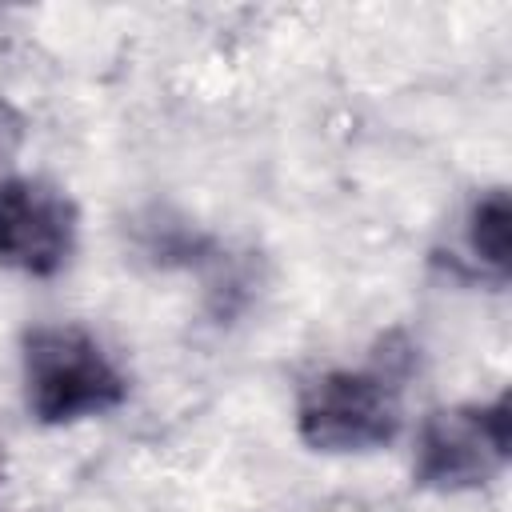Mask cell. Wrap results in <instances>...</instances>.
Wrapping results in <instances>:
<instances>
[{
    "mask_svg": "<svg viewBox=\"0 0 512 512\" xmlns=\"http://www.w3.org/2000/svg\"><path fill=\"white\" fill-rule=\"evenodd\" d=\"M128 380L76 324H40L24 336V400L40 424H72L120 408Z\"/></svg>",
    "mask_w": 512,
    "mask_h": 512,
    "instance_id": "6da1fadb",
    "label": "cell"
},
{
    "mask_svg": "<svg viewBox=\"0 0 512 512\" xmlns=\"http://www.w3.org/2000/svg\"><path fill=\"white\" fill-rule=\"evenodd\" d=\"M512 456V400L432 412L416 440V484L432 492H468L488 484Z\"/></svg>",
    "mask_w": 512,
    "mask_h": 512,
    "instance_id": "7a4b0ae2",
    "label": "cell"
},
{
    "mask_svg": "<svg viewBox=\"0 0 512 512\" xmlns=\"http://www.w3.org/2000/svg\"><path fill=\"white\" fill-rule=\"evenodd\" d=\"M300 440L316 452H368L396 436V392L372 372H324L300 396Z\"/></svg>",
    "mask_w": 512,
    "mask_h": 512,
    "instance_id": "3957f363",
    "label": "cell"
},
{
    "mask_svg": "<svg viewBox=\"0 0 512 512\" xmlns=\"http://www.w3.org/2000/svg\"><path fill=\"white\" fill-rule=\"evenodd\" d=\"M76 244V204L44 180L0 184V264L56 276Z\"/></svg>",
    "mask_w": 512,
    "mask_h": 512,
    "instance_id": "277c9868",
    "label": "cell"
},
{
    "mask_svg": "<svg viewBox=\"0 0 512 512\" xmlns=\"http://www.w3.org/2000/svg\"><path fill=\"white\" fill-rule=\"evenodd\" d=\"M468 248L500 280L508 276V268H512V204H508L504 188H488L472 204V212H468Z\"/></svg>",
    "mask_w": 512,
    "mask_h": 512,
    "instance_id": "5b68a950",
    "label": "cell"
},
{
    "mask_svg": "<svg viewBox=\"0 0 512 512\" xmlns=\"http://www.w3.org/2000/svg\"><path fill=\"white\" fill-rule=\"evenodd\" d=\"M24 132H28V124H24L20 108H16V104H8V100L0 96V164H8V160L20 152Z\"/></svg>",
    "mask_w": 512,
    "mask_h": 512,
    "instance_id": "8992f818",
    "label": "cell"
}]
</instances>
